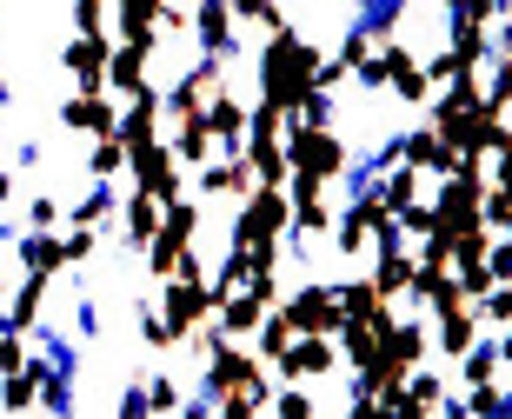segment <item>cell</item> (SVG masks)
I'll return each instance as SVG.
<instances>
[{
    "instance_id": "cell-1",
    "label": "cell",
    "mask_w": 512,
    "mask_h": 419,
    "mask_svg": "<svg viewBox=\"0 0 512 419\" xmlns=\"http://www.w3.org/2000/svg\"><path fill=\"white\" fill-rule=\"evenodd\" d=\"M326 47H313V40L286 20L280 34L266 40V54H260V100H273L280 114H293V100L313 87V67H320Z\"/></svg>"
},
{
    "instance_id": "cell-2",
    "label": "cell",
    "mask_w": 512,
    "mask_h": 419,
    "mask_svg": "<svg viewBox=\"0 0 512 419\" xmlns=\"http://www.w3.org/2000/svg\"><path fill=\"white\" fill-rule=\"evenodd\" d=\"M280 147H286V167L313 173V180H326V187H340V173L353 167V147H346L333 127H293V120H286Z\"/></svg>"
},
{
    "instance_id": "cell-3",
    "label": "cell",
    "mask_w": 512,
    "mask_h": 419,
    "mask_svg": "<svg viewBox=\"0 0 512 419\" xmlns=\"http://www.w3.org/2000/svg\"><path fill=\"white\" fill-rule=\"evenodd\" d=\"M286 227H293V200H286V187H253L247 200H240V213H233V247L280 240Z\"/></svg>"
},
{
    "instance_id": "cell-4",
    "label": "cell",
    "mask_w": 512,
    "mask_h": 419,
    "mask_svg": "<svg viewBox=\"0 0 512 419\" xmlns=\"http://www.w3.org/2000/svg\"><path fill=\"white\" fill-rule=\"evenodd\" d=\"M127 173H133V187H147L153 200H160V207L187 193V167L173 160V147H167V140H147V147H127Z\"/></svg>"
},
{
    "instance_id": "cell-5",
    "label": "cell",
    "mask_w": 512,
    "mask_h": 419,
    "mask_svg": "<svg viewBox=\"0 0 512 419\" xmlns=\"http://www.w3.org/2000/svg\"><path fill=\"white\" fill-rule=\"evenodd\" d=\"M280 313H286V320H293V333H326V340H333V333H340V320H346L340 293H333V286H326V280L300 286L293 300H286V293H280Z\"/></svg>"
},
{
    "instance_id": "cell-6",
    "label": "cell",
    "mask_w": 512,
    "mask_h": 419,
    "mask_svg": "<svg viewBox=\"0 0 512 419\" xmlns=\"http://www.w3.org/2000/svg\"><path fill=\"white\" fill-rule=\"evenodd\" d=\"M160 320H167V333H173V346L187 340L193 326L213 313V293H207V280H160V306H153Z\"/></svg>"
},
{
    "instance_id": "cell-7",
    "label": "cell",
    "mask_w": 512,
    "mask_h": 419,
    "mask_svg": "<svg viewBox=\"0 0 512 419\" xmlns=\"http://www.w3.org/2000/svg\"><path fill=\"white\" fill-rule=\"evenodd\" d=\"M107 54H114V34H74L60 47V67L80 80V94H100L107 87Z\"/></svg>"
},
{
    "instance_id": "cell-8",
    "label": "cell",
    "mask_w": 512,
    "mask_h": 419,
    "mask_svg": "<svg viewBox=\"0 0 512 419\" xmlns=\"http://www.w3.org/2000/svg\"><path fill=\"white\" fill-rule=\"evenodd\" d=\"M380 67H386V87H393L399 100H406V107H426V100H433V80L419 74V60H413V47H406V40H380Z\"/></svg>"
},
{
    "instance_id": "cell-9",
    "label": "cell",
    "mask_w": 512,
    "mask_h": 419,
    "mask_svg": "<svg viewBox=\"0 0 512 419\" xmlns=\"http://www.w3.org/2000/svg\"><path fill=\"white\" fill-rule=\"evenodd\" d=\"M60 127L67 134H120V100L100 87V94H74L60 107Z\"/></svg>"
},
{
    "instance_id": "cell-10",
    "label": "cell",
    "mask_w": 512,
    "mask_h": 419,
    "mask_svg": "<svg viewBox=\"0 0 512 419\" xmlns=\"http://www.w3.org/2000/svg\"><path fill=\"white\" fill-rule=\"evenodd\" d=\"M160 127H167V100H160V87H140V94L120 107V140L127 147H147V140H160Z\"/></svg>"
},
{
    "instance_id": "cell-11",
    "label": "cell",
    "mask_w": 512,
    "mask_h": 419,
    "mask_svg": "<svg viewBox=\"0 0 512 419\" xmlns=\"http://www.w3.org/2000/svg\"><path fill=\"white\" fill-rule=\"evenodd\" d=\"M147 60H153V40H114V54H107V94L133 100L147 87Z\"/></svg>"
},
{
    "instance_id": "cell-12",
    "label": "cell",
    "mask_w": 512,
    "mask_h": 419,
    "mask_svg": "<svg viewBox=\"0 0 512 419\" xmlns=\"http://www.w3.org/2000/svg\"><path fill=\"white\" fill-rule=\"evenodd\" d=\"M253 187H260V180H253L240 147H227V160H207V167H200V193H213V200H220V193H227V200H247Z\"/></svg>"
},
{
    "instance_id": "cell-13",
    "label": "cell",
    "mask_w": 512,
    "mask_h": 419,
    "mask_svg": "<svg viewBox=\"0 0 512 419\" xmlns=\"http://www.w3.org/2000/svg\"><path fill=\"white\" fill-rule=\"evenodd\" d=\"M193 34H200V54H220V60L240 54L233 47V7L227 0H193Z\"/></svg>"
},
{
    "instance_id": "cell-14",
    "label": "cell",
    "mask_w": 512,
    "mask_h": 419,
    "mask_svg": "<svg viewBox=\"0 0 512 419\" xmlns=\"http://www.w3.org/2000/svg\"><path fill=\"white\" fill-rule=\"evenodd\" d=\"M426 320H433L426 333L439 340V360H459V353L479 340V313H473V300H466V306H446V313H426Z\"/></svg>"
},
{
    "instance_id": "cell-15",
    "label": "cell",
    "mask_w": 512,
    "mask_h": 419,
    "mask_svg": "<svg viewBox=\"0 0 512 419\" xmlns=\"http://www.w3.org/2000/svg\"><path fill=\"white\" fill-rule=\"evenodd\" d=\"M14 260L27 273H47V280H54V273H67V240H60L54 227H47V233L27 227V233H14Z\"/></svg>"
},
{
    "instance_id": "cell-16",
    "label": "cell",
    "mask_w": 512,
    "mask_h": 419,
    "mask_svg": "<svg viewBox=\"0 0 512 419\" xmlns=\"http://www.w3.org/2000/svg\"><path fill=\"white\" fill-rule=\"evenodd\" d=\"M253 373H260V360L253 353H240V346H213L207 353V400H220V393H233V386H247Z\"/></svg>"
},
{
    "instance_id": "cell-17",
    "label": "cell",
    "mask_w": 512,
    "mask_h": 419,
    "mask_svg": "<svg viewBox=\"0 0 512 419\" xmlns=\"http://www.w3.org/2000/svg\"><path fill=\"white\" fill-rule=\"evenodd\" d=\"M200 120H207V134L220 140V147H240V140H247V107H240V100L227 94V80H220V87L207 94V107H200Z\"/></svg>"
},
{
    "instance_id": "cell-18",
    "label": "cell",
    "mask_w": 512,
    "mask_h": 419,
    "mask_svg": "<svg viewBox=\"0 0 512 419\" xmlns=\"http://www.w3.org/2000/svg\"><path fill=\"white\" fill-rule=\"evenodd\" d=\"M426 346H433V333H426V320H399L380 333V353H393L399 366H426Z\"/></svg>"
},
{
    "instance_id": "cell-19",
    "label": "cell",
    "mask_w": 512,
    "mask_h": 419,
    "mask_svg": "<svg viewBox=\"0 0 512 419\" xmlns=\"http://www.w3.org/2000/svg\"><path fill=\"white\" fill-rule=\"evenodd\" d=\"M240 153H247V167H253V180H260V187H280L286 173V147H280V134H247L240 140Z\"/></svg>"
},
{
    "instance_id": "cell-20",
    "label": "cell",
    "mask_w": 512,
    "mask_h": 419,
    "mask_svg": "<svg viewBox=\"0 0 512 419\" xmlns=\"http://www.w3.org/2000/svg\"><path fill=\"white\" fill-rule=\"evenodd\" d=\"M419 413H459V400L446 393V380L439 373H406V419H419Z\"/></svg>"
},
{
    "instance_id": "cell-21",
    "label": "cell",
    "mask_w": 512,
    "mask_h": 419,
    "mask_svg": "<svg viewBox=\"0 0 512 419\" xmlns=\"http://www.w3.org/2000/svg\"><path fill=\"white\" fill-rule=\"evenodd\" d=\"M173 127H180V134L167 140V147H173V160H180V167H207V160H213V147H220V140L207 134V120H200V114H180Z\"/></svg>"
},
{
    "instance_id": "cell-22",
    "label": "cell",
    "mask_w": 512,
    "mask_h": 419,
    "mask_svg": "<svg viewBox=\"0 0 512 419\" xmlns=\"http://www.w3.org/2000/svg\"><path fill=\"white\" fill-rule=\"evenodd\" d=\"M47 273H27V280H20V293L14 300H7V326H14V333H40V306H47Z\"/></svg>"
},
{
    "instance_id": "cell-23",
    "label": "cell",
    "mask_w": 512,
    "mask_h": 419,
    "mask_svg": "<svg viewBox=\"0 0 512 419\" xmlns=\"http://www.w3.org/2000/svg\"><path fill=\"white\" fill-rule=\"evenodd\" d=\"M120 213H127V247H133V253H147V240L160 233V200H153L147 187H133Z\"/></svg>"
},
{
    "instance_id": "cell-24",
    "label": "cell",
    "mask_w": 512,
    "mask_h": 419,
    "mask_svg": "<svg viewBox=\"0 0 512 419\" xmlns=\"http://www.w3.org/2000/svg\"><path fill=\"white\" fill-rule=\"evenodd\" d=\"M453 54L466 60V67H486V60H493V27H486V20L453 14Z\"/></svg>"
},
{
    "instance_id": "cell-25",
    "label": "cell",
    "mask_w": 512,
    "mask_h": 419,
    "mask_svg": "<svg viewBox=\"0 0 512 419\" xmlns=\"http://www.w3.org/2000/svg\"><path fill=\"white\" fill-rule=\"evenodd\" d=\"M459 360H466V380L473 386L479 380H506V340H473Z\"/></svg>"
},
{
    "instance_id": "cell-26",
    "label": "cell",
    "mask_w": 512,
    "mask_h": 419,
    "mask_svg": "<svg viewBox=\"0 0 512 419\" xmlns=\"http://www.w3.org/2000/svg\"><path fill=\"white\" fill-rule=\"evenodd\" d=\"M333 346H340L353 366H373V353H380V333H373V320H340Z\"/></svg>"
},
{
    "instance_id": "cell-27",
    "label": "cell",
    "mask_w": 512,
    "mask_h": 419,
    "mask_svg": "<svg viewBox=\"0 0 512 419\" xmlns=\"http://www.w3.org/2000/svg\"><path fill=\"white\" fill-rule=\"evenodd\" d=\"M114 220V180H94V193L80 200V207H67V227H107Z\"/></svg>"
},
{
    "instance_id": "cell-28",
    "label": "cell",
    "mask_w": 512,
    "mask_h": 419,
    "mask_svg": "<svg viewBox=\"0 0 512 419\" xmlns=\"http://www.w3.org/2000/svg\"><path fill=\"white\" fill-rule=\"evenodd\" d=\"M87 173H94V180H120V173H127V140H120V134H94Z\"/></svg>"
},
{
    "instance_id": "cell-29",
    "label": "cell",
    "mask_w": 512,
    "mask_h": 419,
    "mask_svg": "<svg viewBox=\"0 0 512 419\" xmlns=\"http://www.w3.org/2000/svg\"><path fill=\"white\" fill-rule=\"evenodd\" d=\"M333 114H340V100L326 94V87H306V94L293 100V114H286V120H293V127H333Z\"/></svg>"
},
{
    "instance_id": "cell-30",
    "label": "cell",
    "mask_w": 512,
    "mask_h": 419,
    "mask_svg": "<svg viewBox=\"0 0 512 419\" xmlns=\"http://www.w3.org/2000/svg\"><path fill=\"white\" fill-rule=\"evenodd\" d=\"M34 400H40L34 366H20V373H0V406H7V413H27Z\"/></svg>"
},
{
    "instance_id": "cell-31",
    "label": "cell",
    "mask_w": 512,
    "mask_h": 419,
    "mask_svg": "<svg viewBox=\"0 0 512 419\" xmlns=\"http://www.w3.org/2000/svg\"><path fill=\"white\" fill-rule=\"evenodd\" d=\"M493 326V340H506V326H512V280L486 286V313H479V333Z\"/></svg>"
},
{
    "instance_id": "cell-32",
    "label": "cell",
    "mask_w": 512,
    "mask_h": 419,
    "mask_svg": "<svg viewBox=\"0 0 512 419\" xmlns=\"http://www.w3.org/2000/svg\"><path fill=\"white\" fill-rule=\"evenodd\" d=\"M340 293V306H346V320H373V306H380V293H373V280H346V286H333Z\"/></svg>"
},
{
    "instance_id": "cell-33",
    "label": "cell",
    "mask_w": 512,
    "mask_h": 419,
    "mask_svg": "<svg viewBox=\"0 0 512 419\" xmlns=\"http://www.w3.org/2000/svg\"><path fill=\"white\" fill-rule=\"evenodd\" d=\"M74 34H114V0H74Z\"/></svg>"
},
{
    "instance_id": "cell-34",
    "label": "cell",
    "mask_w": 512,
    "mask_h": 419,
    "mask_svg": "<svg viewBox=\"0 0 512 419\" xmlns=\"http://www.w3.org/2000/svg\"><path fill=\"white\" fill-rule=\"evenodd\" d=\"M140 386H147V413H180V400H187V393H180L173 380H160V373L140 380Z\"/></svg>"
},
{
    "instance_id": "cell-35",
    "label": "cell",
    "mask_w": 512,
    "mask_h": 419,
    "mask_svg": "<svg viewBox=\"0 0 512 419\" xmlns=\"http://www.w3.org/2000/svg\"><path fill=\"white\" fill-rule=\"evenodd\" d=\"M60 220H67V213H60V200H54V193H34V200H27V227H34V233L60 227Z\"/></svg>"
},
{
    "instance_id": "cell-36",
    "label": "cell",
    "mask_w": 512,
    "mask_h": 419,
    "mask_svg": "<svg viewBox=\"0 0 512 419\" xmlns=\"http://www.w3.org/2000/svg\"><path fill=\"white\" fill-rule=\"evenodd\" d=\"M419 74L433 80V87H446V80H459V74H473V67H466V60H459L453 47H446V54H433V60H426V67H419Z\"/></svg>"
},
{
    "instance_id": "cell-37",
    "label": "cell",
    "mask_w": 512,
    "mask_h": 419,
    "mask_svg": "<svg viewBox=\"0 0 512 419\" xmlns=\"http://www.w3.org/2000/svg\"><path fill=\"white\" fill-rule=\"evenodd\" d=\"M20 366H27V333L0 326V373H20Z\"/></svg>"
},
{
    "instance_id": "cell-38",
    "label": "cell",
    "mask_w": 512,
    "mask_h": 419,
    "mask_svg": "<svg viewBox=\"0 0 512 419\" xmlns=\"http://www.w3.org/2000/svg\"><path fill=\"white\" fill-rule=\"evenodd\" d=\"M94 253H100L94 227H74V233H67V267H87V260H94Z\"/></svg>"
},
{
    "instance_id": "cell-39",
    "label": "cell",
    "mask_w": 512,
    "mask_h": 419,
    "mask_svg": "<svg viewBox=\"0 0 512 419\" xmlns=\"http://www.w3.org/2000/svg\"><path fill=\"white\" fill-rule=\"evenodd\" d=\"M140 340L153 346V353H167L173 346V333H167V320H160V313H153V306H140Z\"/></svg>"
},
{
    "instance_id": "cell-40",
    "label": "cell",
    "mask_w": 512,
    "mask_h": 419,
    "mask_svg": "<svg viewBox=\"0 0 512 419\" xmlns=\"http://www.w3.org/2000/svg\"><path fill=\"white\" fill-rule=\"evenodd\" d=\"M346 413H360V419H380V400H373V386L353 373V393H346Z\"/></svg>"
},
{
    "instance_id": "cell-41",
    "label": "cell",
    "mask_w": 512,
    "mask_h": 419,
    "mask_svg": "<svg viewBox=\"0 0 512 419\" xmlns=\"http://www.w3.org/2000/svg\"><path fill=\"white\" fill-rule=\"evenodd\" d=\"M227 7H233V14H240V20H253V14H260V7H273V0H227Z\"/></svg>"
},
{
    "instance_id": "cell-42",
    "label": "cell",
    "mask_w": 512,
    "mask_h": 419,
    "mask_svg": "<svg viewBox=\"0 0 512 419\" xmlns=\"http://www.w3.org/2000/svg\"><path fill=\"white\" fill-rule=\"evenodd\" d=\"M7 100H14V80H7V74H0V107H7Z\"/></svg>"
},
{
    "instance_id": "cell-43",
    "label": "cell",
    "mask_w": 512,
    "mask_h": 419,
    "mask_svg": "<svg viewBox=\"0 0 512 419\" xmlns=\"http://www.w3.org/2000/svg\"><path fill=\"white\" fill-rule=\"evenodd\" d=\"M0 326H7V306H0Z\"/></svg>"
}]
</instances>
